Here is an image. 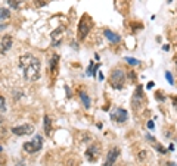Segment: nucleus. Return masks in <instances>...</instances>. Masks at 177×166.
<instances>
[{"mask_svg": "<svg viewBox=\"0 0 177 166\" xmlns=\"http://www.w3.org/2000/svg\"><path fill=\"white\" fill-rule=\"evenodd\" d=\"M18 65L21 68L24 78L27 81H39L41 77V62L39 57H36L31 53H24L19 56Z\"/></svg>", "mask_w": 177, "mask_h": 166, "instance_id": "nucleus-1", "label": "nucleus"}, {"mask_svg": "<svg viewBox=\"0 0 177 166\" xmlns=\"http://www.w3.org/2000/svg\"><path fill=\"white\" fill-rule=\"evenodd\" d=\"M126 75H127V72L124 71L122 68L120 66L114 68L109 75V85L114 90H122L124 84H126Z\"/></svg>", "mask_w": 177, "mask_h": 166, "instance_id": "nucleus-2", "label": "nucleus"}, {"mask_svg": "<svg viewBox=\"0 0 177 166\" xmlns=\"http://www.w3.org/2000/svg\"><path fill=\"white\" fill-rule=\"evenodd\" d=\"M43 147V137L41 135H34V138L31 141H27V143L22 144V150L28 153V155H34V153H37L40 151Z\"/></svg>", "mask_w": 177, "mask_h": 166, "instance_id": "nucleus-3", "label": "nucleus"}, {"mask_svg": "<svg viewBox=\"0 0 177 166\" xmlns=\"http://www.w3.org/2000/svg\"><path fill=\"white\" fill-rule=\"evenodd\" d=\"M92 25H93V21H92V18L88 16V15H83V16L80 18L78 25H77V31H78L80 40H84L87 37V34L90 33V29H92Z\"/></svg>", "mask_w": 177, "mask_h": 166, "instance_id": "nucleus-4", "label": "nucleus"}, {"mask_svg": "<svg viewBox=\"0 0 177 166\" xmlns=\"http://www.w3.org/2000/svg\"><path fill=\"white\" fill-rule=\"evenodd\" d=\"M145 103V93H143V85L137 84L136 85V90L133 93V100H132V105L134 110H139L142 105Z\"/></svg>", "mask_w": 177, "mask_h": 166, "instance_id": "nucleus-5", "label": "nucleus"}, {"mask_svg": "<svg viewBox=\"0 0 177 166\" xmlns=\"http://www.w3.org/2000/svg\"><path fill=\"white\" fill-rule=\"evenodd\" d=\"M11 132L18 137H24V135H30L34 132V125L33 123H22V125H17V127L11 128Z\"/></svg>", "mask_w": 177, "mask_h": 166, "instance_id": "nucleus-6", "label": "nucleus"}, {"mask_svg": "<svg viewBox=\"0 0 177 166\" xmlns=\"http://www.w3.org/2000/svg\"><path fill=\"white\" fill-rule=\"evenodd\" d=\"M109 116L117 123H124V122L128 121V112L126 109H122V107H115L114 110H111Z\"/></svg>", "mask_w": 177, "mask_h": 166, "instance_id": "nucleus-7", "label": "nucleus"}, {"mask_svg": "<svg viewBox=\"0 0 177 166\" xmlns=\"http://www.w3.org/2000/svg\"><path fill=\"white\" fill-rule=\"evenodd\" d=\"M120 155H121L120 147H112V149H109L108 150V153H106L103 166H114L115 165V162H117V159L120 157Z\"/></svg>", "mask_w": 177, "mask_h": 166, "instance_id": "nucleus-8", "label": "nucleus"}, {"mask_svg": "<svg viewBox=\"0 0 177 166\" xmlns=\"http://www.w3.org/2000/svg\"><path fill=\"white\" fill-rule=\"evenodd\" d=\"M100 149H102V147H100L98 143H92L87 147V150H86V159H87L88 162H96L100 155Z\"/></svg>", "mask_w": 177, "mask_h": 166, "instance_id": "nucleus-9", "label": "nucleus"}, {"mask_svg": "<svg viewBox=\"0 0 177 166\" xmlns=\"http://www.w3.org/2000/svg\"><path fill=\"white\" fill-rule=\"evenodd\" d=\"M65 31H66V27H65V25H59V27L56 28V29H53V31H52L50 37H52V44L55 46V47L61 46L62 38H64V34H65Z\"/></svg>", "mask_w": 177, "mask_h": 166, "instance_id": "nucleus-10", "label": "nucleus"}, {"mask_svg": "<svg viewBox=\"0 0 177 166\" xmlns=\"http://www.w3.org/2000/svg\"><path fill=\"white\" fill-rule=\"evenodd\" d=\"M13 46V37L11 34H5L2 38H0V53L2 55H6L9 50L12 49Z\"/></svg>", "mask_w": 177, "mask_h": 166, "instance_id": "nucleus-11", "label": "nucleus"}, {"mask_svg": "<svg viewBox=\"0 0 177 166\" xmlns=\"http://www.w3.org/2000/svg\"><path fill=\"white\" fill-rule=\"evenodd\" d=\"M103 35H105L106 40H108L109 43H112V44H117V43L121 41V37L117 33H114L112 29H109V28H105V29H103Z\"/></svg>", "mask_w": 177, "mask_h": 166, "instance_id": "nucleus-12", "label": "nucleus"}, {"mask_svg": "<svg viewBox=\"0 0 177 166\" xmlns=\"http://www.w3.org/2000/svg\"><path fill=\"white\" fill-rule=\"evenodd\" d=\"M78 97H80V100H81L84 109H90V106H92V100H90L88 94L84 91V90H80V91H78Z\"/></svg>", "mask_w": 177, "mask_h": 166, "instance_id": "nucleus-13", "label": "nucleus"}, {"mask_svg": "<svg viewBox=\"0 0 177 166\" xmlns=\"http://www.w3.org/2000/svg\"><path fill=\"white\" fill-rule=\"evenodd\" d=\"M43 131L46 135L52 134V119H50L49 115H44L43 116Z\"/></svg>", "mask_w": 177, "mask_h": 166, "instance_id": "nucleus-14", "label": "nucleus"}, {"mask_svg": "<svg viewBox=\"0 0 177 166\" xmlns=\"http://www.w3.org/2000/svg\"><path fill=\"white\" fill-rule=\"evenodd\" d=\"M58 63H59V55L55 53V55L50 57V72H52V74L56 72V69H58Z\"/></svg>", "mask_w": 177, "mask_h": 166, "instance_id": "nucleus-15", "label": "nucleus"}, {"mask_svg": "<svg viewBox=\"0 0 177 166\" xmlns=\"http://www.w3.org/2000/svg\"><path fill=\"white\" fill-rule=\"evenodd\" d=\"M98 71H99V65H94V62H90L86 74H87L88 77H96V72Z\"/></svg>", "mask_w": 177, "mask_h": 166, "instance_id": "nucleus-16", "label": "nucleus"}, {"mask_svg": "<svg viewBox=\"0 0 177 166\" xmlns=\"http://www.w3.org/2000/svg\"><path fill=\"white\" fill-rule=\"evenodd\" d=\"M11 18V9L9 7H0V21H6Z\"/></svg>", "mask_w": 177, "mask_h": 166, "instance_id": "nucleus-17", "label": "nucleus"}, {"mask_svg": "<svg viewBox=\"0 0 177 166\" xmlns=\"http://www.w3.org/2000/svg\"><path fill=\"white\" fill-rule=\"evenodd\" d=\"M124 61L127 62L130 66H139L140 65V61H137L136 57H124Z\"/></svg>", "mask_w": 177, "mask_h": 166, "instance_id": "nucleus-18", "label": "nucleus"}, {"mask_svg": "<svg viewBox=\"0 0 177 166\" xmlns=\"http://www.w3.org/2000/svg\"><path fill=\"white\" fill-rule=\"evenodd\" d=\"M6 2H7V5L11 6L12 9H15V11H17V9H19V7H21V3H19V2H18V0H6Z\"/></svg>", "mask_w": 177, "mask_h": 166, "instance_id": "nucleus-19", "label": "nucleus"}, {"mask_svg": "<svg viewBox=\"0 0 177 166\" xmlns=\"http://www.w3.org/2000/svg\"><path fill=\"white\" fill-rule=\"evenodd\" d=\"M6 109H7V106H6V99L3 97V96H0V110L6 112Z\"/></svg>", "mask_w": 177, "mask_h": 166, "instance_id": "nucleus-20", "label": "nucleus"}, {"mask_svg": "<svg viewBox=\"0 0 177 166\" xmlns=\"http://www.w3.org/2000/svg\"><path fill=\"white\" fill-rule=\"evenodd\" d=\"M155 99L158 100V101H164V100H165V96H164L162 91H156V93H155Z\"/></svg>", "mask_w": 177, "mask_h": 166, "instance_id": "nucleus-21", "label": "nucleus"}, {"mask_svg": "<svg viewBox=\"0 0 177 166\" xmlns=\"http://www.w3.org/2000/svg\"><path fill=\"white\" fill-rule=\"evenodd\" d=\"M155 149H156V151H160L161 155H167V149H164L161 144H155Z\"/></svg>", "mask_w": 177, "mask_h": 166, "instance_id": "nucleus-22", "label": "nucleus"}, {"mask_svg": "<svg viewBox=\"0 0 177 166\" xmlns=\"http://www.w3.org/2000/svg\"><path fill=\"white\" fill-rule=\"evenodd\" d=\"M165 79L168 81V84H174V78L168 71H165Z\"/></svg>", "mask_w": 177, "mask_h": 166, "instance_id": "nucleus-23", "label": "nucleus"}, {"mask_svg": "<svg viewBox=\"0 0 177 166\" xmlns=\"http://www.w3.org/2000/svg\"><path fill=\"white\" fill-rule=\"evenodd\" d=\"M146 155H148V153H146V151H145V150H142V151H139V156H137V159L140 162H143L145 159H146Z\"/></svg>", "mask_w": 177, "mask_h": 166, "instance_id": "nucleus-24", "label": "nucleus"}, {"mask_svg": "<svg viewBox=\"0 0 177 166\" xmlns=\"http://www.w3.org/2000/svg\"><path fill=\"white\" fill-rule=\"evenodd\" d=\"M21 97H22V91H21V90H18V91H17V90H13V99L18 100V99H21Z\"/></svg>", "mask_w": 177, "mask_h": 166, "instance_id": "nucleus-25", "label": "nucleus"}, {"mask_svg": "<svg viewBox=\"0 0 177 166\" xmlns=\"http://www.w3.org/2000/svg\"><path fill=\"white\" fill-rule=\"evenodd\" d=\"M171 103H173V107L177 110V96H171Z\"/></svg>", "mask_w": 177, "mask_h": 166, "instance_id": "nucleus-26", "label": "nucleus"}, {"mask_svg": "<svg viewBox=\"0 0 177 166\" xmlns=\"http://www.w3.org/2000/svg\"><path fill=\"white\" fill-rule=\"evenodd\" d=\"M36 2H37V3H36V5L39 6H44V5H47V3H49V2H47V0H36Z\"/></svg>", "mask_w": 177, "mask_h": 166, "instance_id": "nucleus-27", "label": "nucleus"}, {"mask_svg": "<svg viewBox=\"0 0 177 166\" xmlns=\"http://www.w3.org/2000/svg\"><path fill=\"white\" fill-rule=\"evenodd\" d=\"M154 85H155V83H154V81H149V83L146 84V88H148V90H151V88H154Z\"/></svg>", "mask_w": 177, "mask_h": 166, "instance_id": "nucleus-28", "label": "nucleus"}, {"mask_svg": "<svg viewBox=\"0 0 177 166\" xmlns=\"http://www.w3.org/2000/svg\"><path fill=\"white\" fill-rule=\"evenodd\" d=\"M148 128H149V129H154V128H155L154 121H148Z\"/></svg>", "mask_w": 177, "mask_h": 166, "instance_id": "nucleus-29", "label": "nucleus"}, {"mask_svg": "<svg viewBox=\"0 0 177 166\" xmlns=\"http://www.w3.org/2000/svg\"><path fill=\"white\" fill-rule=\"evenodd\" d=\"M65 91H66V94H68V97L71 99V97H72V96H71V90H69V87H68V85H65Z\"/></svg>", "mask_w": 177, "mask_h": 166, "instance_id": "nucleus-30", "label": "nucleus"}, {"mask_svg": "<svg viewBox=\"0 0 177 166\" xmlns=\"http://www.w3.org/2000/svg\"><path fill=\"white\" fill-rule=\"evenodd\" d=\"M146 138L149 140V141H152V143H156V140H155L154 137H152V135H149V134H148V135H146Z\"/></svg>", "mask_w": 177, "mask_h": 166, "instance_id": "nucleus-31", "label": "nucleus"}, {"mask_svg": "<svg viewBox=\"0 0 177 166\" xmlns=\"http://www.w3.org/2000/svg\"><path fill=\"white\" fill-rule=\"evenodd\" d=\"M24 165H25V160H22V159L19 162H17V163H15V166H24Z\"/></svg>", "mask_w": 177, "mask_h": 166, "instance_id": "nucleus-32", "label": "nucleus"}, {"mask_svg": "<svg viewBox=\"0 0 177 166\" xmlns=\"http://www.w3.org/2000/svg\"><path fill=\"white\" fill-rule=\"evenodd\" d=\"M167 166H177L174 162H167Z\"/></svg>", "mask_w": 177, "mask_h": 166, "instance_id": "nucleus-33", "label": "nucleus"}, {"mask_svg": "<svg viewBox=\"0 0 177 166\" xmlns=\"http://www.w3.org/2000/svg\"><path fill=\"white\" fill-rule=\"evenodd\" d=\"M6 27H7V25H5V24H0V31H2V29H5Z\"/></svg>", "mask_w": 177, "mask_h": 166, "instance_id": "nucleus-34", "label": "nucleus"}, {"mask_svg": "<svg viewBox=\"0 0 177 166\" xmlns=\"http://www.w3.org/2000/svg\"><path fill=\"white\" fill-rule=\"evenodd\" d=\"M99 79H100V81H103V79H105V77H103L102 74H99Z\"/></svg>", "mask_w": 177, "mask_h": 166, "instance_id": "nucleus-35", "label": "nucleus"}, {"mask_svg": "<svg viewBox=\"0 0 177 166\" xmlns=\"http://www.w3.org/2000/svg\"><path fill=\"white\" fill-rule=\"evenodd\" d=\"M96 127L99 128V129H102V127H103V125H102V123H100V122H99V123H96Z\"/></svg>", "mask_w": 177, "mask_h": 166, "instance_id": "nucleus-36", "label": "nucleus"}, {"mask_svg": "<svg viewBox=\"0 0 177 166\" xmlns=\"http://www.w3.org/2000/svg\"><path fill=\"white\" fill-rule=\"evenodd\" d=\"M168 150H171V151H173V150H174V146H173V144H170V146H168Z\"/></svg>", "mask_w": 177, "mask_h": 166, "instance_id": "nucleus-37", "label": "nucleus"}, {"mask_svg": "<svg viewBox=\"0 0 177 166\" xmlns=\"http://www.w3.org/2000/svg\"><path fill=\"white\" fill-rule=\"evenodd\" d=\"M174 63H176V68H177V55L174 56Z\"/></svg>", "mask_w": 177, "mask_h": 166, "instance_id": "nucleus-38", "label": "nucleus"}, {"mask_svg": "<svg viewBox=\"0 0 177 166\" xmlns=\"http://www.w3.org/2000/svg\"><path fill=\"white\" fill-rule=\"evenodd\" d=\"M2 123H3V118L0 116V125H2Z\"/></svg>", "mask_w": 177, "mask_h": 166, "instance_id": "nucleus-39", "label": "nucleus"}, {"mask_svg": "<svg viewBox=\"0 0 177 166\" xmlns=\"http://www.w3.org/2000/svg\"><path fill=\"white\" fill-rule=\"evenodd\" d=\"M2 151H3V147H2V146H0V153H2Z\"/></svg>", "mask_w": 177, "mask_h": 166, "instance_id": "nucleus-40", "label": "nucleus"}, {"mask_svg": "<svg viewBox=\"0 0 177 166\" xmlns=\"http://www.w3.org/2000/svg\"><path fill=\"white\" fill-rule=\"evenodd\" d=\"M167 2H168V3H171V2H173V0H167Z\"/></svg>", "mask_w": 177, "mask_h": 166, "instance_id": "nucleus-41", "label": "nucleus"}, {"mask_svg": "<svg viewBox=\"0 0 177 166\" xmlns=\"http://www.w3.org/2000/svg\"><path fill=\"white\" fill-rule=\"evenodd\" d=\"M122 166H124V165H122Z\"/></svg>", "mask_w": 177, "mask_h": 166, "instance_id": "nucleus-42", "label": "nucleus"}]
</instances>
